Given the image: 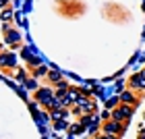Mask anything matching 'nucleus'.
Wrapping results in <instances>:
<instances>
[{"label":"nucleus","mask_w":145,"mask_h":139,"mask_svg":"<svg viewBox=\"0 0 145 139\" xmlns=\"http://www.w3.org/2000/svg\"><path fill=\"white\" fill-rule=\"evenodd\" d=\"M52 98H54V91H52L50 87H39V89H35V102L42 104L44 108H48V104L52 102Z\"/></svg>","instance_id":"obj_3"},{"label":"nucleus","mask_w":145,"mask_h":139,"mask_svg":"<svg viewBox=\"0 0 145 139\" xmlns=\"http://www.w3.org/2000/svg\"><path fill=\"white\" fill-rule=\"evenodd\" d=\"M69 116V108L67 106H60V108H50V118L56 121V118H67Z\"/></svg>","instance_id":"obj_7"},{"label":"nucleus","mask_w":145,"mask_h":139,"mask_svg":"<svg viewBox=\"0 0 145 139\" xmlns=\"http://www.w3.org/2000/svg\"><path fill=\"white\" fill-rule=\"evenodd\" d=\"M129 87L135 89V91H145V73H137V75H131L129 77Z\"/></svg>","instance_id":"obj_4"},{"label":"nucleus","mask_w":145,"mask_h":139,"mask_svg":"<svg viewBox=\"0 0 145 139\" xmlns=\"http://www.w3.org/2000/svg\"><path fill=\"white\" fill-rule=\"evenodd\" d=\"M102 118H104V121H108V118H112V114H110V112H102Z\"/></svg>","instance_id":"obj_13"},{"label":"nucleus","mask_w":145,"mask_h":139,"mask_svg":"<svg viewBox=\"0 0 145 139\" xmlns=\"http://www.w3.org/2000/svg\"><path fill=\"white\" fill-rule=\"evenodd\" d=\"M10 17H12V10H8V9H6V10L2 12V19H4V21H8Z\"/></svg>","instance_id":"obj_12"},{"label":"nucleus","mask_w":145,"mask_h":139,"mask_svg":"<svg viewBox=\"0 0 145 139\" xmlns=\"http://www.w3.org/2000/svg\"><path fill=\"white\" fill-rule=\"evenodd\" d=\"M46 77H48V81H50V83H54V85L62 79V77H60V73H58V71H52V69L48 71V75H46Z\"/></svg>","instance_id":"obj_8"},{"label":"nucleus","mask_w":145,"mask_h":139,"mask_svg":"<svg viewBox=\"0 0 145 139\" xmlns=\"http://www.w3.org/2000/svg\"><path fill=\"white\" fill-rule=\"evenodd\" d=\"M6 4H8V0H0V9H6Z\"/></svg>","instance_id":"obj_14"},{"label":"nucleus","mask_w":145,"mask_h":139,"mask_svg":"<svg viewBox=\"0 0 145 139\" xmlns=\"http://www.w3.org/2000/svg\"><path fill=\"white\" fill-rule=\"evenodd\" d=\"M118 102H124V104H133V106H135L137 102H139V96H137L133 89H129V91H122V94H120Z\"/></svg>","instance_id":"obj_6"},{"label":"nucleus","mask_w":145,"mask_h":139,"mask_svg":"<svg viewBox=\"0 0 145 139\" xmlns=\"http://www.w3.org/2000/svg\"><path fill=\"white\" fill-rule=\"evenodd\" d=\"M54 129H58V131L67 129V121H64V118H56L54 121Z\"/></svg>","instance_id":"obj_9"},{"label":"nucleus","mask_w":145,"mask_h":139,"mask_svg":"<svg viewBox=\"0 0 145 139\" xmlns=\"http://www.w3.org/2000/svg\"><path fill=\"white\" fill-rule=\"evenodd\" d=\"M58 12H60L62 17L77 19L85 12V4L81 0H60V2H58Z\"/></svg>","instance_id":"obj_1"},{"label":"nucleus","mask_w":145,"mask_h":139,"mask_svg":"<svg viewBox=\"0 0 145 139\" xmlns=\"http://www.w3.org/2000/svg\"><path fill=\"white\" fill-rule=\"evenodd\" d=\"M17 79H19V83H25V81H27V79H25V73L23 71H17V75H15Z\"/></svg>","instance_id":"obj_11"},{"label":"nucleus","mask_w":145,"mask_h":139,"mask_svg":"<svg viewBox=\"0 0 145 139\" xmlns=\"http://www.w3.org/2000/svg\"><path fill=\"white\" fill-rule=\"evenodd\" d=\"M15 64H17V58L12 54H0V69L8 71V69L15 67Z\"/></svg>","instance_id":"obj_5"},{"label":"nucleus","mask_w":145,"mask_h":139,"mask_svg":"<svg viewBox=\"0 0 145 139\" xmlns=\"http://www.w3.org/2000/svg\"><path fill=\"white\" fill-rule=\"evenodd\" d=\"M133 112H135V106H133V104L120 102V106H118V108L112 110V118H114V121H118V123H129L131 116H133Z\"/></svg>","instance_id":"obj_2"},{"label":"nucleus","mask_w":145,"mask_h":139,"mask_svg":"<svg viewBox=\"0 0 145 139\" xmlns=\"http://www.w3.org/2000/svg\"><path fill=\"white\" fill-rule=\"evenodd\" d=\"M143 73H145V71H143Z\"/></svg>","instance_id":"obj_15"},{"label":"nucleus","mask_w":145,"mask_h":139,"mask_svg":"<svg viewBox=\"0 0 145 139\" xmlns=\"http://www.w3.org/2000/svg\"><path fill=\"white\" fill-rule=\"evenodd\" d=\"M25 85H27L29 89H35V87H37V81H35V79H27V81H25Z\"/></svg>","instance_id":"obj_10"}]
</instances>
